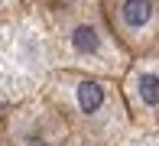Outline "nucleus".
Wrapping results in <instances>:
<instances>
[{"instance_id":"f257e3e1","label":"nucleus","mask_w":159,"mask_h":146,"mask_svg":"<svg viewBox=\"0 0 159 146\" xmlns=\"http://www.w3.org/2000/svg\"><path fill=\"white\" fill-rule=\"evenodd\" d=\"M49 101L59 107L65 123L71 127V136H84L94 143H117L127 130L124 98L114 91V84L104 75L81 68H55L42 88Z\"/></svg>"},{"instance_id":"f03ea898","label":"nucleus","mask_w":159,"mask_h":146,"mask_svg":"<svg viewBox=\"0 0 159 146\" xmlns=\"http://www.w3.org/2000/svg\"><path fill=\"white\" fill-rule=\"evenodd\" d=\"M55 36L59 68H81L94 75H114L120 71L124 58L130 55L117 42L104 20V10L94 0H59L49 10Z\"/></svg>"},{"instance_id":"7ed1b4c3","label":"nucleus","mask_w":159,"mask_h":146,"mask_svg":"<svg viewBox=\"0 0 159 146\" xmlns=\"http://www.w3.org/2000/svg\"><path fill=\"white\" fill-rule=\"evenodd\" d=\"M68 140L71 127L46 94L10 107L0 120V146H68Z\"/></svg>"},{"instance_id":"20e7f679","label":"nucleus","mask_w":159,"mask_h":146,"mask_svg":"<svg viewBox=\"0 0 159 146\" xmlns=\"http://www.w3.org/2000/svg\"><path fill=\"white\" fill-rule=\"evenodd\" d=\"M104 20L130 55L159 52V0H101Z\"/></svg>"},{"instance_id":"39448f33","label":"nucleus","mask_w":159,"mask_h":146,"mask_svg":"<svg viewBox=\"0 0 159 146\" xmlns=\"http://www.w3.org/2000/svg\"><path fill=\"white\" fill-rule=\"evenodd\" d=\"M124 94H127L130 117L146 120V123L159 120V71L156 68H136V71H130L127 81H124Z\"/></svg>"},{"instance_id":"423d86ee","label":"nucleus","mask_w":159,"mask_h":146,"mask_svg":"<svg viewBox=\"0 0 159 146\" xmlns=\"http://www.w3.org/2000/svg\"><path fill=\"white\" fill-rule=\"evenodd\" d=\"M68 146H104V143H94V140H84V136H71Z\"/></svg>"}]
</instances>
